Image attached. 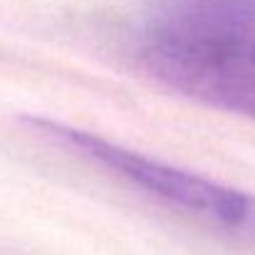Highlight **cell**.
Masks as SVG:
<instances>
[{"label": "cell", "mask_w": 255, "mask_h": 255, "mask_svg": "<svg viewBox=\"0 0 255 255\" xmlns=\"http://www.w3.org/2000/svg\"><path fill=\"white\" fill-rule=\"evenodd\" d=\"M134 57L173 92L255 119V0H144Z\"/></svg>", "instance_id": "obj_1"}, {"label": "cell", "mask_w": 255, "mask_h": 255, "mask_svg": "<svg viewBox=\"0 0 255 255\" xmlns=\"http://www.w3.org/2000/svg\"><path fill=\"white\" fill-rule=\"evenodd\" d=\"M27 124L57 144L60 149L107 171L112 178L146 196L149 201L183 216L198 228L223 238L226 243L255 255V196L216 183L198 173L169 166L164 161L149 159L127 146L112 144L92 131L75 129L70 124L30 117Z\"/></svg>", "instance_id": "obj_2"}]
</instances>
